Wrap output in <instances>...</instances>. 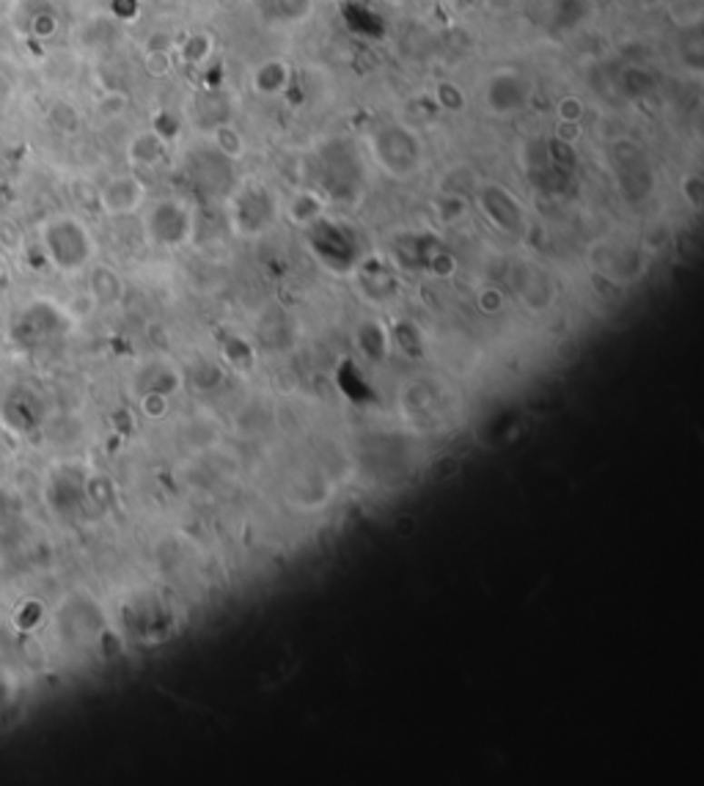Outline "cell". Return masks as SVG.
<instances>
[{
    "mask_svg": "<svg viewBox=\"0 0 704 786\" xmlns=\"http://www.w3.org/2000/svg\"><path fill=\"white\" fill-rule=\"evenodd\" d=\"M133 190H138L135 179H116L114 184H108L105 192H103L105 210H111V212H127V210H133V207L138 204V199H141V195H127V192H133Z\"/></svg>",
    "mask_w": 704,
    "mask_h": 786,
    "instance_id": "1",
    "label": "cell"
},
{
    "mask_svg": "<svg viewBox=\"0 0 704 786\" xmlns=\"http://www.w3.org/2000/svg\"><path fill=\"white\" fill-rule=\"evenodd\" d=\"M12 100H15V85H12V80L4 72H0V113L12 105Z\"/></svg>",
    "mask_w": 704,
    "mask_h": 786,
    "instance_id": "2",
    "label": "cell"
}]
</instances>
